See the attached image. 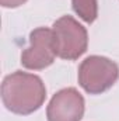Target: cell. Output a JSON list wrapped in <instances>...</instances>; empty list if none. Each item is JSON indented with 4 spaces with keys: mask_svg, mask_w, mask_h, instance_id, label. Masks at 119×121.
I'll list each match as a JSON object with an SVG mask.
<instances>
[{
    "mask_svg": "<svg viewBox=\"0 0 119 121\" xmlns=\"http://www.w3.org/2000/svg\"><path fill=\"white\" fill-rule=\"evenodd\" d=\"M55 56L52 30L39 27L31 31L30 45L21 54V65L31 70H42L53 63Z\"/></svg>",
    "mask_w": 119,
    "mask_h": 121,
    "instance_id": "cell-4",
    "label": "cell"
},
{
    "mask_svg": "<svg viewBox=\"0 0 119 121\" xmlns=\"http://www.w3.org/2000/svg\"><path fill=\"white\" fill-rule=\"evenodd\" d=\"M56 56L66 60L79 59L88 47L87 30L71 16H62L52 26Z\"/></svg>",
    "mask_w": 119,
    "mask_h": 121,
    "instance_id": "cell-2",
    "label": "cell"
},
{
    "mask_svg": "<svg viewBox=\"0 0 119 121\" xmlns=\"http://www.w3.org/2000/svg\"><path fill=\"white\" fill-rule=\"evenodd\" d=\"M74 13L86 23H94L98 17V1L97 0H71Z\"/></svg>",
    "mask_w": 119,
    "mask_h": 121,
    "instance_id": "cell-6",
    "label": "cell"
},
{
    "mask_svg": "<svg viewBox=\"0 0 119 121\" xmlns=\"http://www.w3.org/2000/svg\"><path fill=\"white\" fill-rule=\"evenodd\" d=\"M24 3H27V0H0V4L4 9H16L23 6Z\"/></svg>",
    "mask_w": 119,
    "mask_h": 121,
    "instance_id": "cell-7",
    "label": "cell"
},
{
    "mask_svg": "<svg viewBox=\"0 0 119 121\" xmlns=\"http://www.w3.org/2000/svg\"><path fill=\"white\" fill-rule=\"evenodd\" d=\"M119 78L118 65L107 56L91 55L79 66V85L88 94H101L111 89Z\"/></svg>",
    "mask_w": 119,
    "mask_h": 121,
    "instance_id": "cell-3",
    "label": "cell"
},
{
    "mask_svg": "<svg viewBox=\"0 0 119 121\" xmlns=\"http://www.w3.org/2000/svg\"><path fill=\"white\" fill-rule=\"evenodd\" d=\"M84 97L74 87L59 90L46 107L48 121H80L84 116Z\"/></svg>",
    "mask_w": 119,
    "mask_h": 121,
    "instance_id": "cell-5",
    "label": "cell"
},
{
    "mask_svg": "<svg viewBox=\"0 0 119 121\" xmlns=\"http://www.w3.org/2000/svg\"><path fill=\"white\" fill-rule=\"evenodd\" d=\"M46 99L42 79L34 73L16 70L7 75L1 83V100L4 107L18 116H28L41 108Z\"/></svg>",
    "mask_w": 119,
    "mask_h": 121,
    "instance_id": "cell-1",
    "label": "cell"
}]
</instances>
